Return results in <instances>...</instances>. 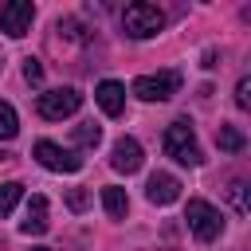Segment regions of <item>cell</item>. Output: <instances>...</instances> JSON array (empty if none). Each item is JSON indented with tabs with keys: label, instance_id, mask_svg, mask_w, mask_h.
<instances>
[{
	"label": "cell",
	"instance_id": "2e32d148",
	"mask_svg": "<svg viewBox=\"0 0 251 251\" xmlns=\"http://www.w3.org/2000/svg\"><path fill=\"white\" fill-rule=\"evenodd\" d=\"M16 133H20V118L8 102H0V141H12Z\"/></svg>",
	"mask_w": 251,
	"mask_h": 251
},
{
	"label": "cell",
	"instance_id": "30bf717a",
	"mask_svg": "<svg viewBox=\"0 0 251 251\" xmlns=\"http://www.w3.org/2000/svg\"><path fill=\"white\" fill-rule=\"evenodd\" d=\"M145 196H149V204H173V200H180V180L173 173H153L145 184Z\"/></svg>",
	"mask_w": 251,
	"mask_h": 251
},
{
	"label": "cell",
	"instance_id": "7c38bea8",
	"mask_svg": "<svg viewBox=\"0 0 251 251\" xmlns=\"http://www.w3.org/2000/svg\"><path fill=\"white\" fill-rule=\"evenodd\" d=\"M102 208H106L110 220H126V212H129V196H126V188L106 184V188H102Z\"/></svg>",
	"mask_w": 251,
	"mask_h": 251
},
{
	"label": "cell",
	"instance_id": "e0dca14e",
	"mask_svg": "<svg viewBox=\"0 0 251 251\" xmlns=\"http://www.w3.org/2000/svg\"><path fill=\"white\" fill-rule=\"evenodd\" d=\"M227 196H231V204H235V212L243 216V212H247V184H243V180H231V188H227Z\"/></svg>",
	"mask_w": 251,
	"mask_h": 251
},
{
	"label": "cell",
	"instance_id": "9a60e30c",
	"mask_svg": "<svg viewBox=\"0 0 251 251\" xmlns=\"http://www.w3.org/2000/svg\"><path fill=\"white\" fill-rule=\"evenodd\" d=\"M75 145H86V149H94L98 141H102V126H94V122H82V126H75Z\"/></svg>",
	"mask_w": 251,
	"mask_h": 251
},
{
	"label": "cell",
	"instance_id": "5bb4252c",
	"mask_svg": "<svg viewBox=\"0 0 251 251\" xmlns=\"http://www.w3.org/2000/svg\"><path fill=\"white\" fill-rule=\"evenodd\" d=\"M20 196H24V184L20 180H8V184H0V220L20 204Z\"/></svg>",
	"mask_w": 251,
	"mask_h": 251
},
{
	"label": "cell",
	"instance_id": "d6986e66",
	"mask_svg": "<svg viewBox=\"0 0 251 251\" xmlns=\"http://www.w3.org/2000/svg\"><path fill=\"white\" fill-rule=\"evenodd\" d=\"M235 106H239V110H247V106H251V78H247V75H243V78H239V86H235Z\"/></svg>",
	"mask_w": 251,
	"mask_h": 251
},
{
	"label": "cell",
	"instance_id": "8fae6325",
	"mask_svg": "<svg viewBox=\"0 0 251 251\" xmlns=\"http://www.w3.org/2000/svg\"><path fill=\"white\" fill-rule=\"evenodd\" d=\"M47 196H31L27 200V212H24V220H20V231L24 235H43L47 231Z\"/></svg>",
	"mask_w": 251,
	"mask_h": 251
},
{
	"label": "cell",
	"instance_id": "8992f818",
	"mask_svg": "<svg viewBox=\"0 0 251 251\" xmlns=\"http://www.w3.org/2000/svg\"><path fill=\"white\" fill-rule=\"evenodd\" d=\"M31 153H35V161H39L43 169H51V173H78V169H82V157H78V153L63 149L59 141H47V137L35 141Z\"/></svg>",
	"mask_w": 251,
	"mask_h": 251
},
{
	"label": "cell",
	"instance_id": "7402d4cb",
	"mask_svg": "<svg viewBox=\"0 0 251 251\" xmlns=\"http://www.w3.org/2000/svg\"><path fill=\"white\" fill-rule=\"evenodd\" d=\"M0 161H8V153H0Z\"/></svg>",
	"mask_w": 251,
	"mask_h": 251
},
{
	"label": "cell",
	"instance_id": "44dd1931",
	"mask_svg": "<svg viewBox=\"0 0 251 251\" xmlns=\"http://www.w3.org/2000/svg\"><path fill=\"white\" fill-rule=\"evenodd\" d=\"M31 251H51V247H31Z\"/></svg>",
	"mask_w": 251,
	"mask_h": 251
},
{
	"label": "cell",
	"instance_id": "52a82bcc",
	"mask_svg": "<svg viewBox=\"0 0 251 251\" xmlns=\"http://www.w3.org/2000/svg\"><path fill=\"white\" fill-rule=\"evenodd\" d=\"M31 20H35V4L31 0H8V4H0V31L4 35H12V39L27 35Z\"/></svg>",
	"mask_w": 251,
	"mask_h": 251
},
{
	"label": "cell",
	"instance_id": "ac0fdd59",
	"mask_svg": "<svg viewBox=\"0 0 251 251\" xmlns=\"http://www.w3.org/2000/svg\"><path fill=\"white\" fill-rule=\"evenodd\" d=\"M86 204H90V192L86 188H71L67 192V208L71 212H86Z\"/></svg>",
	"mask_w": 251,
	"mask_h": 251
},
{
	"label": "cell",
	"instance_id": "4fadbf2b",
	"mask_svg": "<svg viewBox=\"0 0 251 251\" xmlns=\"http://www.w3.org/2000/svg\"><path fill=\"white\" fill-rule=\"evenodd\" d=\"M216 145H220L224 153H239V149H243V133H239L235 126H220V129H216Z\"/></svg>",
	"mask_w": 251,
	"mask_h": 251
},
{
	"label": "cell",
	"instance_id": "6da1fadb",
	"mask_svg": "<svg viewBox=\"0 0 251 251\" xmlns=\"http://www.w3.org/2000/svg\"><path fill=\"white\" fill-rule=\"evenodd\" d=\"M165 153H169L173 161L188 165V169H196V165L204 161V153H200V145H196V129H192L188 118H176V122L165 129Z\"/></svg>",
	"mask_w": 251,
	"mask_h": 251
},
{
	"label": "cell",
	"instance_id": "ba28073f",
	"mask_svg": "<svg viewBox=\"0 0 251 251\" xmlns=\"http://www.w3.org/2000/svg\"><path fill=\"white\" fill-rule=\"evenodd\" d=\"M110 165L129 176V173H137V169L145 165V153H141V145H137L133 137H118L114 149H110Z\"/></svg>",
	"mask_w": 251,
	"mask_h": 251
},
{
	"label": "cell",
	"instance_id": "7a4b0ae2",
	"mask_svg": "<svg viewBox=\"0 0 251 251\" xmlns=\"http://www.w3.org/2000/svg\"><path fill=\"white\" fill-rule=\"evenodd\" d=\"M122 27H126L129 39H153V35L165 27V12H161L157 4L137 0V4H129V8L122 12Z\"/></svg>",
	"mask_w": 251,
	"mask_h": 251
},
{
	"label": "cell",
	"instance_id": "277c9868",
	"mask_svg": "<svg viewBox=\"0 0 251 251\" xmlns=\"http://www.w3.org/2000/svg\"><path fill=\"white\" fill-rule=\"evenodd\" d=\"M180 90V75L176 71H157V75H137L133 78V94L141 102H169Z\"/></svg>",
	"mask_w": 251,
	"mask_h": 251
},
{
	"label": "cell",
	"instance_id": "ffe728a7",
	"mask_svg": "<svg viewBox=\"0 0 251 251\" xmlns=\"http://www.w3.org/2000/svg\"><path fill=\"white\" fill-rule=\"evenodd\" d=\"M24 78L27 82H43V63L39 59H24Z\"/></svg>",
	"mask_w": 251,
	"mask_h": 251
},
{
	"label": "cell",
	"instance_id": "5b68a950",
	"mask_svg": "<svg viewBox=\"0 0 251 251\" xmlns=\"http://www.w3.org/2000/svg\"><path fill=\"white\" fill-rule=\"evenodd\" d=\"M78 106H82V94H78L75 86L43 90V94H39V102H35L39 118H47V122H63V118H71V114H75Z\"/></svg>",
	"mask_w": 251,
	"mask_h": 251
},
{
	"label": "cell",
	"instance_id": "3957f363",
	"mask_svg": "<svg viewBox=\"0 0 251 251\" xmlns=\"http://www.w3.org/2000/svg\"><path fill=\"white\" fill-rule=\"evenodd\" d=\"M184 220H188L192 235H196V239H204V243H212V239L224 231V216H220V208H216V204H208V200H188Z\"/></svg>",
	"mask_w": 251,
	"mask_h": 251
},
{
	"label": "cell",
	"instance_id": "9c48e42d",
	"mask_svg": "<svg viewBox=\"0 0 251 251\" xmlns=\"http://www.w3.org/2000/svg\"><path fill=\"white\" fill-rule=\"evenodd\" d=\"M94 102L102 106V114H106V118H118V114L126 110V86H122V82H114V78H102V82H98V90H94Z\"/></svg>",
	"mask_w": 251,
	"mask_h": 251
}]
</instances>
